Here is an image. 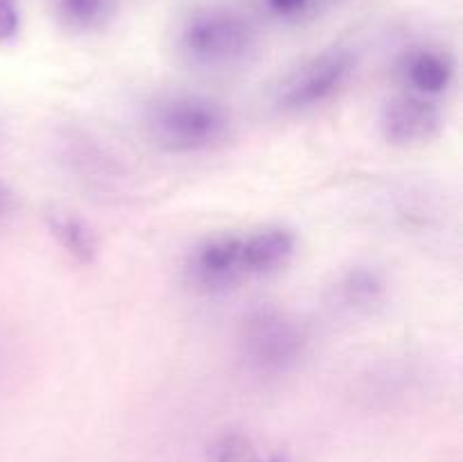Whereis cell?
<instances>
[{
  "instance_id": "6da1fadb",
  "label": "cell",
  "mask_w": 463,
  "mask_h": 462,
  "mask_svg": "<svg viewBox=\"0 0 463 462\" xmlns=\"http://www.w3.org/2000/svg\"><path fill=\"white\" fill-rule=\"evenodd\" d=\"M145 127L165 152L194 154L213 149L229 136L231 116L208 95L167 93L149 104Z\"/></svg>"
},
{
  "instance_id": "7a4b0ae2",
  "label": "cell",
  "mask_w": 463,
  "mask_h": 462,
  "mask_svg": "<svg viewBox=\"0 0 463 462\" xmlns=\"http://www.w3.org/2000/svg\"><path fill=\"white\" fill-rule=\"evenodd\" d=\"M307 347L301 320L276 303H262L242 317L238 353L256 376H283L298 365Z\"/></svg>"
},
{
  "instance_id": "3957f363",
  "label": "cell",
  "mask_w": 463,
  "mask_h": 462,
  "mask_svg": "<svg viewBox=\"0 0 463 462\" xmlns=\"http://www.w3.org/2000/svg\"><path fill=\"white\" fill-rule=\"evenodd\" d=\"M256 45L251 23L231 9H202L181 25L176 50L194 68L229 71L247 62Z\"/></svg>"
},
{
  "instance_id": "277c9868",
  "label": "cell",
  "mask_w": 463,
  "mask_h": 462,
  "mask_svg": "<svg viewBox=\"0 0 463 462\" xmlns=\"http://www.w3.org/2000/svg\"><path fill=\"white\" fill-rule=\"evenodd\" d=\"M355 72V54L346 48H330L315 54L280 80L276 107L285 113L310 111L342 93Z\"/></svg>"
},
{
  "instance_id": "5b68a950",
  "label": "cell",
  "mask_w": 463,
  "mask_h": 462,
  "mask_svg": "<svg viewBox=\"0 0 463 462\" xmlns=\"http://www.w3.org/2000/svg\"><path fill=\"white\" fill-rule=\"evenodd\" d=\"M185 276L203 293H224L247 279L242 234H215L194 245L185 261Z\"/></svg>"
},
{
  "instance_id": "8992f818",
  "label": "cell",
  "mask_w": 463,
  "mask_h": 462,
  "mask_svg": "<svg viewBox=\"0 0 463 462\" xmlns=\"http://www.w3.org/2000/svg\"><path fill=\"white\" fill-rule=\"evenodd\" d=\"M443 116L434 100L405 91L387 100L380 111V131L392 145L428 143L441 134Z\"/></svg>"
},
{
  "instance_id": "52a82bcc",
  "label": "cell",
  "mask_w": 463,
  "mask_h": 462,
  "mask_svg": "<svg viewBox=\"0 0 463 462\" xmlns=\"http://www.w3.org/2000/svg\"><path fill=\"white\" fill-rule=\"evenodd\" d=\"M398 72H401V80L405 82L410 93L434 100L452 86L457 75V63L446 50L420 45V48H411L410 53L402 54Z\"/></svg>"
},
{
  "instance_id": "ba28073f",
  "label": "cell",
  "mask_w": 463,
  "mask_h": 462,
  "mask_svg": "<svg viewBox=\"0 0 463 462\" xmlns=\"http://www.w3.org/2000/svg\"><path fill=\"white\" fill-rule=\"evenodd\" d=\"M247 279L271 276L289 265L297 254V234L288 226H262L242 234Z\"/></svg>"
},
{
  "instance_id": "9c48e42d",
  "label": "cell",
  "mask_w": 463,
  "mask_h": 462,
  "mask_svg": "<svg viewBox=\"0 0 463 462\" xmlns=\"http://www.w3.org/2000/svg\"><path fill=\"white\" fill-rule=\"evenodd\" d=\"M45 225H48L50 236L54 238V243L72 258L80 265H90L95 263L99 252L98 236L95 229L84 220L81 216H77L71 208H59L52 207L45 211Z\"/></svg>"
},
{
  "instance_id": "30bf717a",
  "label": "cell",
  "mask_w": 463,
  "mask_h": 462,
  "mask_svg": "<svg viewBox=\"0 0 463 462\" xmlns=\"http://www.w3.org/2000/svg\"><path fill=\"white\" fill-rule=\"evenodd\" d=\"M387 294V281L375 267L357 265L339 276L335 285V302L348 313H371Z\"/></svg>"
},
{
  "instance_id": "8fae6325",
  "label": "cell",
  "mask_w": 463,
  "mask_h": 462,
  "mask_svg": "<svg viewBox=\"0 0 463 462\" xmlns=\"http://www.w3.org/2000/svg\"><path fill=\"white\" fill-rule=\"evenodd\" d=\"M208 460L211 462H265L260 456L258 447L249 435L240 433V430H226L215 442L211 444L208 451Z\"/></svg>"
},
{
  "instance_id": "7c38bea8",
  "label": "cell",
  "mask_w": 463,
  "mask_h": 462,
  "mask_svg": "<svg viewBox=\"0 0 463 462\" xmlns=\"http://www.w3.org/2000/svg\"><path fill=\"white\" fill-rule=\"evenodd\" d=\"M111 0H57L59 16L72 30H93L107 18Z\"/></svg>"
},
{
  "instance_id": "4fadbf2b",
  "label": "cell",
  "mask_w": 463,
  "mask_h": 462,
  "mask_svg": "<svg viewBox=\"0 0 463 462\" xmlns=\"http://www.w3.org/2000/svg\"><path fill=\"white\" fill-rule=\"evenodd\" d=\"M317 0H262L267 12L276 18H283V21H294V18H301L315 7Z\"/></svg>"
},
{
  "instance_id": "5bb4252c",
  "label": "cell",
  "mask_w": 463,
  "mask_h": 462,
  "mask_svg": "<svg viewBox=\"0 0 463 462\" xmlns=\"http://www.w3.org/2000/svg\"><path fill=\"white\" fill-rule=\"evenodd\" d=\"M21 27V12L16 0H0V43L12 41Z\"/></svg>"
},
{
  "instance_id": "9a60e30c",
  "label": "cell",
  "mask_w": 463,
  "mask_h": 462,
  "mask_svg": "<svg viewBox=\"0 0 463 462\" xmlns=\"http://www.w3.org/2000/svg\"><path fill=\"white\" fill-rule=\"evenodd\" d=\"M16 207H18L16 195H14V190L9 188L3 179H0V225H3V222H7L9 217L16 213Z\"/></svg>"
},
{
  "instance_id": "2e32d148",
  "label": "cell",
  "mask_w": 463,
  "mask_h": 462,
  "mask_svg": "<svg viewBox=\"0 0 463 462\" xmlns=\"http://www.w3.org/2000/svg\"><path fill=\"white\" fill-rule=\"evenodd\" d=\"M265 462H292V460H289V457L285 456V453L276 451V453H269V456L265 457Z\"/></svg>"
}]
</instances>
